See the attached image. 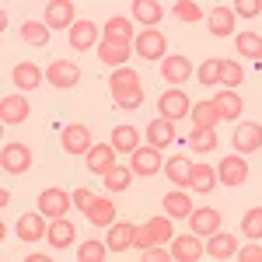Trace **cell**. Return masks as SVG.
<instances>
[{
    "label": "cell",
    "instance_id": "12",
    "mask_svg": "<svg viewBox=\"0 0 262 262\" xmlns=\"http://www.w3.org/2000/svg\"><path fill=\"white\" fill-rule=\"evenodd\" d=\"M14 234H18L21 242H39V238L49 234V224H46V217H42L39 210L35 213H21L18 224H14Z\"/></svg>",
    "mask_w": 262,
    "mask_h": 262
},
{
    "label": "cell",
    "instance_id": "26",
    "mask_svg": "<svg viewBox=\"0 0 262 262\" xmlns=\"http://www.w3.org/2000/svg\"><path fill=\"white\" fill-rule=\"evenodd\" d=\"M161 206H164V217H171V221H175V217H179V221H189L192 210H196L185 192H168V196L161 200Z\"/></svg>",
    "mask_w": 262,
    "mask_h": 262
},
{
    "label": "cell",
    "instance_id": "35",
    "mask_svg": "<svg viewBox=\"0 0 262 262\" xmlns=\"http://www.w3.org/2000/svg\"><path fill=\"white\" fill-rule=\"evenodd\" d=\"M192 122H196V129H213V126L221 122L217 105H213V101H200V105H192Z\"/></svg>",
    "mask_w": 262,
    "mask_h": 262
},
{
    "label": "cell",
    "instance_id": "15",
    "mask_svg": "<svg viewBox=\"0 0 262 262\" xmlns=\"http://www.w3.org/2000/svg\"><path fill=\"white\" fill-rule=\"evenodd\" d=\"M11 81H14V88L18 91H39V84L46 81V74L39 70V63H18L14 70H11Z\"/></svg>",
    "mask_w": 262,
    "mask_h": 262
},
{
    "label": "cell",
    "instance_id": "46",
    "mask_svg": "<svg viewBox=\"0 0 262 262\" xmlns=\"http://www.w3.org/2000/svg\"><path fill=\"white\" fill-rule=\"evenodd\" d=\"M116 105H122V108H140V105H143V88H140V91L122 95V98H116Z\"/></svg>",
    "mask_w": 262,
    "mask_h": 262
},
{
    "label": "cell",
    "instance_id": "23",
    "mask_svg": "<svg viewBox=\"0 0 262 262\" xmlns=\"http://www.w3.org/2000/svg\"><path fill=\"white\" fill-rule=\"evenodd\" d=\"M98 25L95 21H77L70 32H67V39H70V46L74 49H95V42H98Z\"/></svg>",
    "mask_w": 262,
    "mask_h": 262
},
{
    "label": "cell",
    "instance_id": "47",
    "mask_svg": "<svg viewBox=\"0 0 262 262\" xmlns=\"http://www.w3.org/2000/svg\"><path fill=\"white\" fill-rule=\"evenodd\" d=\"M140 262H175V259H171V252H168V248H147Z\"/></svg>",
    "mask_w": 262,
    "mask_h": 262
},
{
    "label": "cell",
    "instance_id": "8",
    "mask_svg": "<svg viewBox=\"0 0 262 262\" xmlns=\"http://www.w3.org/2000/svg\"><path fill=\"white\" fill-rule=\"evenodd\" d=\"M46 81L53 84V88H60V91L63 88H74V84L81 81V67L70 60H56L46 67Z\"/></svg>",
    "mask_w": 262,
    "mask_h": 262
},
{
    "label": "cell",
    "instance_id": "7",
    "mask_svg": "<svg viewBox=\"0 0 262 262\" xmlns=\"http://www.w3.org/2000/svg\"><path fill=\"white\" fill-rule=\"evenodd\" d=\"M133 49L140 53L143 60H164V53H168V39H164L158 28H147V32H140V35H137Z\"/></svg>",
    "mask_w": 262,
    "mask_h": 262
},
{
    "label": "cell",
    "instance_id": "16",
    "mask_svg": "<svg viewBox=\"0 0 262 262\" xmlns=\"http://www.w3.org/2000/svg\"><path fill=\"white\" fill-rule=\"evenodd\" d=\"M28 119V98L25 95H4L0 101V122L4 126H18Z\"/></svg>",
    "mask_w": 262,
    "mask_h": 262
},
{
    "label": "cell",
    "instance_id": "19",
    "mask_svg": "<svg viewBox=\"0 0 262 262\" xmlns=\"http://www.w3.org/2000/svg\"><path fill=\"white\" fill-rule=\"evenodd\" d=\"M206 255H213L217 262L234 259V255H238V238H234V234H224V231L210 234V238H206Z\"/></svg>",
    "mask_w": 262,
    "mask_h": 262
},
{
    "label": "cell",
    "instance_id": "18",
    "mask_svg": "<svg viewBox=\"0 0 262 262\" xmlns=\"http://www.w3.org/2000/svg\"><path fill=\"white\" fill-rule=\"evenodd\" d=\"M189 227H192L196 238H200V234H217V231H221V213H217L213 206H196L192 217H189Z\"/></svg>",
    "mask_w": 262,
    "mask_h": 262
},
{
    "label": "cell",
    "instance_id": "10",
    "mask_svg": "<svg viewBox=\"0 0 262 262\" xmlns=\"http://www.w3.org/2000/svg\"><path fill=\"white\" fill-rule=\"evenodd\" d=\"M101 35H105L101 42H112V46H126V49H129V42H137V35H133V25H129V18H122V14H112V18L105 21Z\"/></svg>",
    "mask_w": 262,
    "mask_h": 262
},
{
    "label": "cell",
    "instance_id": "34",
    "mask_svg": "<svg viewBox=\"0 0 262 262\" xmlns=\"http://www.w3.org/2000/svg\"><path fill=\"white\" fill-rule=\"evenodd\" d=\"M234 49L248 60H262V35L259 32H242V35H234Z\"/></svg>",
    "mask_w": 262,
    "mask_h": 262
},
{
    "label": "cell",
    "instance_id": "9",
    "mask_svg": "<svg viewBox=\"0 0 262 262\" xmlns=\"http://www.w3.org/2000/svg\"><path fill=\"white\" fill-rule=\"evenodd\" d=\"M168 252H171L175 262H200L203 259V242L196 234H175L171 245H168Z\"/></svg>",
    "mask_w": 262,
    "mask_h": 262
},
{
    "label": "cell",
    "instance_id": "30",
    "mask_svg": "<svg viewBox=\"0 0 262 262\" xmlns=\"http://www.w3.org/2000/svg\"><path fill=\"white\" fill-rule=\"evenodd\" d=\"M213 105H217L221 119H227V122H234L238 116H242V108H245L242 95H234V91H224V95H217V98H213Z\"/></svg>",
    "mask_w": 262,
    "mask_h": 262
},
{
    "label": "cell",
    "instance_id": "4",
    "mask_svg": "<svg viewBox=\"0 0 262 262\" xmlns=\"http://www.w3.org/2000/svg\"><path fill=\"white\" fill-rule=\"evenodd\" d=\"M60 143H63L67 154H84V158H88V150L95 147V143H91V129H88L84 122H67L63 133H60Z\"/></svg>",
    "mask_w": 262,
    "mask_h": 262
},
{
    "label": "cell",
    "instance_id": "24",
    "mask_svg": "<svg viewBox=\"0 0 262 262\" xmlns=\"http://www.w3.org/2000/svg\"><path fill=\"white\" fill-rule=\"evenodd\" d=\"M84 217L95 224V227H112L116 224V206H112V200H105V196H95V203L84 210Z\"/></svg>",
    "mask_w": 262,
    "mask_h": 262
},
{
    "label": "cell",
    "instance_id": "50",
    "mask_svg": "<svg viewBox=\"0 0 262 262\" xmlns=\"http://www.w3.org/2000/svg\"><path fill=\"white\" fill-rule=\"evenodd\" d=\"M25 262H53V259H49V255H39V252H35V255H28Z\"/></svg>",
    "mask_w": 262,
    "mask_h": 262
},
{
    "label": "cell",
    "instance_id": "36",
    "mask_svg": "<svg viewBox=\"0 0 262 262\" xmlns=\"http://www.w3.org/2000/svg\"><path fill=\"white\" fill-rule=\"evenodd\" d=\"M217 185V171L210 168V164H192V182H189V189H196V192H210Z\"/></svg>",
    "mask_w": 262,
    "mask_h": 262
},
{
    "label": "cell",
    "instance_id": "6",
    "mask_svg": "<svg viewBox=\"0 0 262 262\" xmlns=\"http://www.w3.org/2000/svg\"><path fill=\"white\" fill-rule=\"evenodd\" d=\"M164 168V158H161V150L158 147H137V154H133V164H129V171L133 175H140V179H154L158 171Z\"/></svg>",
    "mask_w": 262,
    "mask_h": 262
},
{
    "label": "cell",
    "instance_id": "20",
    "mask_svg": "<svg viewBox=\"0 0 262 262\" xmlns=\"http://www.w3.org/2000/svg\"><path fill=\"white\" fill-rule=\"evenodd\" d=\"M234 7H213L210 14H206V25H210V32L217 35V39H231L234 35Z\"/></svg>",
    "mask_w": 262,
    "mask_h": 262
},
{
    "label": "cell",
    "instance_id": "33",
    "mask_svg": "<svg viewBox=\"0 0 262 262\" xmlns=\"http://www.w3.org/2000/svg\"><path fill=\"white\" fill-rule=\"evenodd\" d=\"M161 74H164V77H168L171 84H182V81H189L192 67H189V60H185V56H164Z\"/></svg>",
    "mask_w": 262,
    "mask_h": 262
},
{
    "label": "cell",
    "instance_id": "11",
    "mask_svg": "<svg viewBox=\"0 0 262 262\" xmlns=\"http://www.w3.org/2000/svg\"><path fill=\"white\" fill-rule=\"evenodd\" d=\"M231 147L238 154H252V150H262V122H242L234 129V140Z\"/></svg>",
    "mask_w": 262,
    "mask_h": 262
},
{
    "label": "cell",
    "instance_id": "39",
    "mask_svg": "<svg viewBox=\"0 0 262 262\" xmlns=\"http://www.w3.org/2000/svg\"><path fill=\"white\" fill-rule=\"evenodd\" d=\"M189 147L200 150V154H210V150H217V133H213V129H196V126H192Z\"/></svg>",
    "mask_w": 262,
    "mask_h": 262
},
{
    "label": "cell",
    "instance_id": "37",
    "mask_svg": "<svg viewBox=\"0 0 262 262\" xmlns=\"http://www.w3.org/2000/svg\"><path fill=\"white\" fill-rule=\"evenodd\" d=\"M242 234L248 238V242H259L262 238V206H252V210L242 217Z\"/></svg>",
    "mask_w": 262,
    "mask_h": 262
},
{
    "label": "cell",
    "instance_id": "31",
    "mask_svg": "<svg viewBox=\"0 0 262 262\" xmlns=\"http://www.w3.org/2000/svg\"><path fill=\"white\" fill-rule=\"evenodd\" d=\"M133 18L143 21L147 28H154V25L164 18V7H161V4H154V0H133Z\"/></svg>",
    "mask_w": 262,
    "mask_h": 262
},
{
    "label": "cell",
    "instance_id": "14",
    "mask_svg": "<svg viewBox=\"0 0 262 262\" xmlns=\"http://www.w3.org/2000/svg\"><path fill=\"white\" fill-rule=\"evenodd\" d=\"M116 168V147L112 143H95L88 150V171L91 175H108Z\"/></svg>",
    "mask_w": 262,
    "mask_h": 262
},
{
    "label": "cell",
    "instance_id": "40",
    "mask_svg": "<svg viewBox=\"0 0 262 262\" xmlns=\"http://www.w3.org/2000/svg\"><path fill=\"white\" fill-rule=\"evenodd\" d=\"M129 182H133V171L116 164V168L105 175V189H108V192H122V189H129Z\"/></svg>",
    "mask_w": 262,
    "mask_h": 262
},
{
    "label": "cell",
    "instance_id": "17",
    "mask_svg": "<svg viewBox=\"0 0 262 262\" xmlns=\"http://www.w3.org/2000/svg\"><path fill=\"white\" fill-rule=\"evenodd\" d=\"M74 4L70 0H53V4H46V25L49 28H74L77 18H74Z\"/></svg>",
    "mask_w": 262,
    "mask_h": 262
},
{
    "label": "cell",
    "instance_id": "27",
    "mask_svg": "<svg viewBox=\"0 0 262 262\" xmlns=\"http://www.w3.org/2000/svg\"><path fill=\"white\" fill-rule=\"evenodd\" d=\"M164 175H168V182H175L179 189H189V182H192V161L189 158H171V161H164Z\"/></svg>",
    "mask_w": 262,
    "mask_h": 262
},
{
    "label": "cell",
    "instance_id": "41",
    "mask_svg": "<svg viewBox=\"0 0 262 262\" xmlns=\"http://www.w3.org/2000/svg\"><path fill=\"white\" fill-rule=\"evenodd\" d=\"M105 252H108V245L91 238V242H84L77 248V262H105Z\"/></svg>",
    "mask_w": 262,
    "mask_h": 262
},
{
    "label": "cell",
    "instance_id": "43",
    "mask_svg": "<svg viewBox=\"0 0 262 262\" xmlns=\"http://www.w3.org/2000/svg\"><path fill=\"white\" fill-rule=\"evenodd\" d=\"M242 81H245V70H242V67H238L234 60H224V70H221V84L227 88V91H234V88H238Z\"/></svg>",
    "mask_w": 262,
    "mask_h": 262
},
{
    "label": "cell",
    "instance_id": "44",
    "mask_svg": "<svg viewBox=\"0 0 262 262\" xmlns=\"http://www.w3.org/2000/svg\"><path fill=\"white\" fill-rule=\"evenodd\" d=\"M175 18L179 21H203V7L200 4H192V0H175Z\"/></svg>",
    "mask_w": 262,
    "mask_h": 262
},
{
    "label": "cell",
    "instance_id": "32",
    "mask_svg": "<svg viewBox=\"0 0 262 262\" xmlns=\"http://www.w3.org/2000/svg\"><path fill=\"white\" fill-rule=\"evenodd\" d=\"M98 60L105 63V67H126L129 63V49L126 46H112V42H98Z\"/></svg>",
    "mask_w": 262,
    "mask_h": 262
},
{
    "label": "cell",
    "instance_id": "42",
    "mask_svg": "<svg viewBox=\"0 0 262 262\" xmlns=\"http://www.w3.org/2000/svg\"><path fill=\"white\" fill-rule=\"evenodd\" d=\"M221 70H224V60H206L196 77H200L203 88H213V84H221Z\"/></svg>",
    "mask_w": 262,
    "mask_h": 262
},
{
    "label": "cell",
    "instance_id": "29",
    "mask_svg": "<svg viewBox=\"0 0 262 262\" xmlns=\"http://www.w3.org/2000/svg\"><path fill=\"white\" fill-rule=\"evenodd\" d=\"M108 143L116 147V154H119V150H126V154H137L140 137H137V129H133V126H116V129H112V137H108Z\"/></svg>",
    "mask_w": 262,
    "mask_h": 262
},
{
    "label": "cell",
    "instance_id": "21",
    "mask_svg": "<svg viewBox=\"0 0 262 262\" xmlns=\"http://www.w3.org/2000/svg\"><path fill=\"white\" fill-rule=\"evenodd\" d=\"M108 88H112V98H122V95H129V91H140V77H137L133 67H119V70H112Z\"/></svg>",
    "mask_w": 262,
    "mask_h": 262
},
{
    "label": "cell",
    "instance_id": "5",
    "mask_svg": "<svg viewBox=\"0 0 262 262\" xmlns=\"http://www.w3.org/2000/svg\"><path fill=\"white\" fill-rule=\"evenodd\" d=\"M0 168H4L7 175L28 171V168H32V150H28L25 143H4V147H0Z\"/></svg>",
    "mask_w": 262,
    "mask_h": 262
},
{
    "label": "cell",
    "instance_id": "13",
    "mask_svg": "<svg viewBox=\"0 0 262 262\" xmlns=\"http://www.w3.org/2000/svg\"><path fill=\"white\" fill-rule=\"evenodd\" d=\"M245 179H248V161L242 154H227L217 164V182H224V185H242Z\"/></svg>",
    "mask_w": 262,
    "mask_h": 262
},
{
    "label": "cell",
    "instance_id": "38",
    "mask_svg": "<svg viewBox=\"0 0 262 262\" xmlns=\"http://www.w3.org/2000/svg\"><path fill=\"white\" fill-rule=\"evenodd\" d=\"M21 39L28 42V46H46V42H49V25H46V21H25V25H21Z\"/></svg>",
    "mask_w": 262,
    "mask_h": 262
},
{
    "label": "cell",
    "instance_id": "3",
    "mask_svg": "<svg viewBox=\"0 0 262 262\" xmlns=\"http://www.w3.org/2000/svg\"><path fill=\"white\" fill-rule=\"evenodd\" d=\"M74 206V192H67V189H42L39 192V213L46 221H60L67 217V210Z\"/></svg>",
    "mask_w": 262,
    "mask_h": 262
},
{
    "label": "cell",
    "instance_id": "1",
    "mask_svg": "<svg viewBox=\"0 0 262 262\" xmlns=\"http://www.w3.org/2000/svg\"><path fill=\"white\" fill-rule=\"evenodd\" d=\"M175 238V231H171V217H150L147 224L137 227V238H133V248H164V245H171Z\"/></svg>",
    "mask_w": 262,
    "mask_h": 262
},
{
    "label": "cell",
    "instance_id": "2",
    "mask_svg": "<svg viewBox=\"0 0 262 262\" xmlns=\"http://www.w3.org/2000/svg\"><path fill=\"white\" fill-rule=\"evenodd\" d=\"M158 112L168 122H182L185 116H192V101L182 88H168L164 95H158Z\"/></svg>",
    "mask_w": 262,
    "mask_h": 262
},
{
    "label": "cell",
    "instance_id": "25",
    "mask_svg": "<svg viewBox=\"0 0 262 262\" xmlns=\"http://www.w3.org/2000/svg\"><path fill=\"white\" fill-rule=\"evenodd\" d=\"M133 238H137V227L122 221V224H112L108 227L105 245H108V252H126V248H133Z\"/></svg>",
    "mask_w": 262,
    "mask_h": 262
},
{
    "label": "cell",
    "instance_id": "22",
    "mask_svg": "<svg viewBox=\"0 0 262 262\" xmlns=\"http://www.w3.org/2000/svg\"><path fill=\"white\" fill-rule=\"evenodd\" d=\"M171 140H175V122L161 119V116L147 122V143H150V147L164 150V147H171Z\"/></svg>",
    "mask_w": 262,
    "mask_h": 262
},
{
    "label": "cell",
    "instance_id": "49",
    "mask_svg": "<svg viewBox=\"0 0 262 262\" xmlns=\"http://www.w3.org/2000/svg\"><path fill=\"white\" fill-rule=\"evenodd\" d=\"M91 203H95V192H91V189H74V206L88 210Z\"/></svg>",
    "mask_w": 262,
    "mask_h": 262
},
{
    "label": "cell",
    "instance_id": "28",
    "mask_svg": "<svg viewBox=\"0 0 262 262\" xmlns=\"http://www.w3.org/2000/svg\"><path fill=\"white\" fill-rule=\"evenodd\" d=\"M74 224L60 217V221H49V234H46V242L53 245V248H67V245H74Z\"/></svg>",
    "mask_w": 262,
    "mask_h": 262
},
{
    "label": "cell",
    "instance_id": "45",
    "mask_svg": "<svg viewBox=\"0 0 262 262\" xmlns=\"http://www.w3.org/2000/svg\"><path fill=\"white\" fill-rule=\"evenodd\" d=\"M259 11H262V0H238L234 4V14L238 18H255Z\"/></svg>",
    "mask_w": 262,
    "mask_h": 262
},
{
    "label": "cell",
    "instance_id": "48",
    "mask_svg": "<svg viewBox=\"0 0 262 262\" xmlns=\"http://www.w3.org/2000/svg\"><path fill=\"white\" fill-rule=\"evenodd\" d=\"M238 262H262V248L259 245H245V248H238Z\"/></svg>",
    "mask_w": 262,
    "mask_h": 262
}]
</instances>
